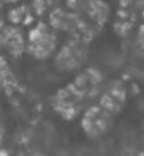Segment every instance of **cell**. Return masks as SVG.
<instances>
[{"mask_svg": "<svg viewBox=\"0 0 144 156\" xmlns=\"http://www.w3.org/2000/svg\"><path fill=\"white\" fill-rule=\"evenodd\" d=\"M57 48V38L54 29L45 23H39L35 26L28 37V40H26V50L28 52L39 58L44 60L50 57Z\"/></svg>", "mask_w": 144, "mask_h": 156, "instance_id": "6da1fadb", "label": "cell"}, {"mask_svg": "<svg viewBox=\"0 0 144 156\" xmlns=\"http://www.w3.org/2000/svg\"><path fill=\"white\" fill-rule=\"evenodd\" d=\"M113 115L101 105L88 107L81 119V126L84 133L90 138H99L107 133L111 128Z\"/></svg>", "mask_w": 144, "mask_h": 156, "instance_id": "7a4b0ae2", "label": "cell"}, {"mask_svg": "<svg viewBox=\"0 0 144 156\" xmlns=\"http://www.w3.org/2000/svg\"><path fill=\"white\" fill-rule=\"evenodd\" d=\"M88 56L87 48L78 40H71L60 49L54 56V65L57 71L72 72L77 71L85 62Z\"/></svg>", "mask_w": 144, "mask_h": 156, "instance_id": "3957f363", "label": "cell"}, {"mask_svg": "<svg viewBox=\"0 0 144 156\" xmlns=\"http://www.w3.org/2000/svg\"><path fill=\"white\" fill-rule=\"evenodd\" d=\"M85 99L73 88L72 84L60 89L55 96V108L62 117H76L85 104Z\"/></svg>", "mask_w": 144, "mask_h": 156, "instance_id": "277c9868", "label": "cell"}, {"mask_svg": "<svg viewBox=\"0 0 144 156\" xmlns=\"http://www.w3.org/2000/svg\"><path fill=\"white\" fill-rule=\"evenodd\" d=\"M71 84L85 100H88L100 93L103 87V76L99 71L88 68L78 73Z\"/></svg>", "mask_w": 144, "mask_h": 156, "instance_id": "5b68a950", "label": "cell"}, {"mask_svg": "<svg viewBox=\"0 0 144 156\" xmlns=\"http://www.w3.org/2000/svg\"><path fill=\"white\" fill-rule=\"evenodd\" d=\"M124 102H126V91L123 87L118 83L115 84L112 83V85L107 87L101 93L99 105H101L104 108H106L112 115H115L124 106Z\"/></svg>", "mask_w": 144, "mask_h": 156, "instance_id": "8992f818", "label": "cell"}, {"mask_svg": "<svg viewBox=\"0 0 144 156\" xmlns=\"http://www.w3.org/2000/svg\"><path fill=\"white\" fill-rule=\"evenodd\" d=\"M5 49L15 56L21 55L26 50V39L23 37V33L18 28H9V30H5L4 40H2Z\"/></svg>", "mask_w": 144, "mask_h": 156, "instance_id": "52a82bcc", "label": "cell"}, {"mask_svg": "<svg viewBox=\"0 0 144 156\" xmlns=\"http://www.w3.org/2000/svg\"><path fill=\"white\" fill-rule=\"evenodd\" d=\"M50 23L52 29H60V30H66L70 32L71 29L76 28V18L72 13H68L63 10H56L51 13L50 17Z\"/></svg>", "mask_w": 144, "mask_h": 156, "instance_id": "ba28073f", "label": "cell"}, {"mask_svg": "<svg viewBox=\"0 0 144 156\" xmlns=\"http://www.w3.org/2000/svg\"><path fill=\"white\" fill-rule=\"evenodd\" d=\"M88 9L90 12V16L96 22L105 21L109 16V9L106 4L103 1H90L88 2Z\"/></svg>", "mask_w": 144, "mask_h": 156, "instance_id": "9c48e42d", "label": "cell"}, {"mask_svg": "<svg viewBox=\"0 0 144 156\" xmlns=\"http://www.w3.org/2000/svg\"><path fill=\"white\" fill-rule=\"evenodd\" d=\"M20 0H0V2H2V4H7V5H11V4H16V2H18Z\"/></svg>", "mask_w": 144, "mask_h": 156, "instance_id": "30bf717a", "label": "cell"}]
</instances>
